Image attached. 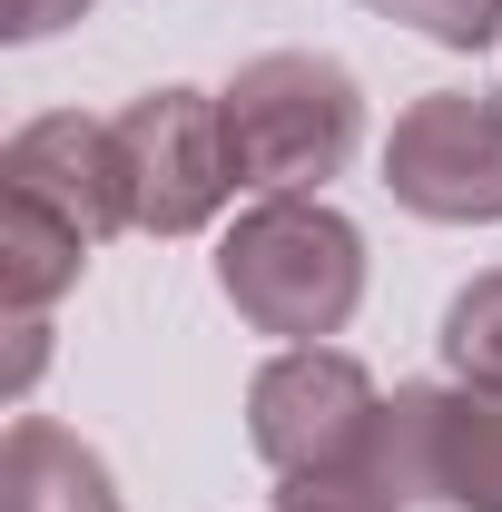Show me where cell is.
I'll return each mask as SVG.
<instances>
[{
	"instance_id": "cell-1",
	"label": "cell",
	"mask_w": 502,
	"mask_h": 512,
	"mask_svg": "<svg viewBox=\"0 0 502 512\" xmlns=\"http://www.w3.org/2000/svg\"><path fill=\"white\" fill-rule=\"evenodd\" d=\"M217 296L247 335L276 345H325L365 306V227L325 197H256L217 237Z\"/></svg>"
},
{
	"instance_id": "cell-2",
	"label": "cell",
	"mask_w": 502,
	"mask_h": 512,
	"mask_svg": "<svg viewBox=\"0 0 502 512\" xmlns=\"http://www.w3.org/2000/svg\"><path fill=\"white\" fill-rule=\"evenodd\" d=\"M217 119L256 197H325V178H345L365 148V89L325 50H266L217 89Z\"/></svg>"
},
{
	"instance_id": "cell-3",
	"label": "cell",
	"mask_w": 502,
	"mask_h": 512,
	"mask_svg": "<svg viewBox=\"0 0 502 512\" xmlns=\"http://www.w3.org/2000/svg\"><path fill=\"white\" fill-rule=\"evenodd\" d=\"M365 463L404 503L502 512V384H394Z\"/></svg>"
},
{
	"instance_id": "cell-4",
	"label": "cell",
	"mask_w": 502,
	"mask_h": 512,
	"mask_svg": "<svg viewBox=\"0 0 502 512\" xmlns=\"http://www.w3.org/2000/svg\"><path fill=\"white\" fill-rule=\"evenodd\" d=\"M119 168H128V227L138 237H197L247 188L207 89H138L119 109Z\"/></svg>"
},
{
	"instance_id": "cell-5",
	"label": "cell",
	"mask_w": 502,
	"mask_h": 512,
	"mask_svg": "<svg viewBox=\"0 0 502 512\" xmlns=\"http://www.w3.org/2000/svg\"><path fill=\"white\" fill-rule=\"evenodd\" d=\"M384 197L424 227H502V89H424L384 138Z\"/></svg>"
},
{
	"instance_id": "cell-6",
	"label": "cell",
	"mask_w": 502,
	"mask_h": 512,
	"mask_svg": "<svg viewBox=\"0 0 502 512\" xmlns=\"http://www.w3.org/2000/svg\"><path fill=\"white\" fill-rule=\"evenodd\" d=\"M375 424H384V394L345 345H286L247 384V444L276 463V483L286 473H345V463H365Z\"/></svg>"
},
{
	"instance_id": "cell-7",
	"label": "cell",
	"mask_w": 502,
	"mask_h": 512,
	"mask_svg": "<svg viewBox=\"0 0 502 512\" xmlns=\"http://www.w3.org/2000/svg\"><path fill=\"white\" fill-rule=\"evenodd\" d=\"M0 197H30V207H50V217H60V227H79L89 247L128 237L119 119H89V109H50V119L10 128V148H0Z\"/></svg>"
},
{
	"instance_id": "cell-8",
	"label": "cell",
	"mask_w": 502,
	"mask_h": 512,
	"mask_svg": "<svg viewBox=\"0 0 502 512\" xmlns=\"http://www.w3.org/2000/svg\"><path fill=\"white\" fill-rule=\"evenodd\" d=\"M0 512H119V473L50 414H20L0 434Z\"/></svg>"
},
{
	"instance_id": "cell-9",
	"label": "cell",
	"mask_w": 502,
	"mask_h": 512,
	"mask_svg": "<svg viewBox=\"0 0 502 512\" xmlns=\"http://www.w3.org/2000/svg\"><path fill=\"white\" fill-rule=\"evenodd\" d=\"M79 266H89V237L79 227H60L30 197H0V296H10V316H50L69 286H79Z\"/></svg>"
},
{
	"instance_id": "cell-10",
	"label": "cell",
	"mask_w": 502,
	"mask_h": 512,
	"mask_svg": "<svg viewBox=\"0 0 502 512\" xmlns=\"http://www.w3.org/2000/svg\"><path fill=\"white\" fill-rule=\"evenodd\" d=\"M443 365L463 384H502V266L443 306Z\"/></svg>"
},
{
	"instance_id": "cell-11",
	"label": "cell",
	"mask_w": 502,
	"mask_h": 512,
	"mask_svg": "<svg viewBox=\"0 0 502 512\" xmlns=\"http://www.w3.org/2000/svg\"><path fill=\"white\" fill-rule=\"evenodd\" d=\"M375 20H404L414 40H434V50H483L502 30V0H365Z\"/></svg>"
},
{
	"instance_id": "cell-12",
	"label": "cell",
	"mask_w": 502,
	"mask_h": 512,
	"mask_svg": "<svg viewBox=\"0 0 502 512\" xmlns=\"http://www.w3.org/2000/svg\"><path fill=\"white\" fill-rule=\"evenodd\" d=\"M276 512H414L375 463H345V473H286Z\"/></svg>"
},
{
	"instance_id": "cell-13",
	"label": "cell",
	"mask_w": 502,
	"mask_h": 512,
	"mask_svg": "<svg viewBox=\"0 0 502 512\" xmlns=\"http://www.w3.org/2000/svg\"><path fill=\"white\" fill-rule=\"evenodd\" d=\"M89 10H99V0H10L0 30H10V40H50V30H69V20H89Z\"/></svg>"
},
{
	"instance_id": "cell-14",
	"label": "cell",
	"mask_w": 502,
	"mask_h": 512,
	"mask_svg": "<svg viewBox=\"0 0 502 512\" xmlns=\"http://www.w3.org/2000/svg\"><path fill=\"white\" fill-rule=\"evenodd\" d=\"M50 365V316H10V394H30Z\"/></svg>"
}]
</instances>
